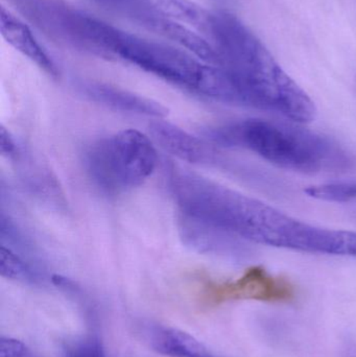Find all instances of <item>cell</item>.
Returning <instances> with one entry per match:
<instances>
[{
    "instance_id": "7",
    "label": "cell",
    "mask_w": 356,
    "mask_h": 357,
    "mask_svg": "<svg viewBox=\"0 0 356 357\" xmlns=\"http://www.w3.org/2000/svg\"><path fill=\"white\" fill-rule=\"evenodd\" d=\"M81 88L88 98L114 110L156 119H162L167 114V109L160 102L108 84L86 82Z\"/></svg>"
},
{
    "instance_id": "15",
    "label": "cell",
    "mask_w": 356,
    "mask_h": 357,
    "mask_svg": "<svg viewBox=\"0 0 356 357\" xmlns=\"http://www.w3.org/2000/svg\"><path fill=\"white\" fill-rule=\"evenodd\" d=\"M0 153L2 156L12 158L16 156L17 146L14 138L10 136V132L4 127L0 129Z\"/></svg>"
},
{
    "instance_id": "1",
    "label": "cell",
    "mask_w": 356,
    "mask_h": 357,
    "mask_svg": "<svg viewBox=\"0 0 356 357\" xmlns=\"http://www.w3.org/2000/svg\"><path fill=\"white\" fill-rule=\"evenodd\" d=\"M207 39L219 56V66L233 79L242 106L275 113L298 123L315 119L311 98L238 17L213 10Z\"/></svg>"
},
{
    "instance_id": "14",
    "label": "cell",
    "mask_w": 356,
    "mask_h": 357,
    "mask_svg": "<svg viewBox=\"0 0 356 357\" xmlns=\"http://www.w3.org/2000/svg\"><path fill=\"white\" fill-rule=\"evenodd\" d=\"M94 1L106 6V8L125 13L127 16H130L131 13H133L137 8V6L140 4L139 2H141L142 0H94Z\"/></svg>"
},
{
    "instance_id": "6",
    "label": "cell",
    "mask_w": 356,
    "mask_h": 357,
    "mask_svg": "<svg viewBox=\"0 0 356 357\" xmlns=\"http://www.w3.org/2000/svg\"><path fill=\"white\" fill-rule=\"evenodd\" d=\"M0 31L3 39L17 52L35 63L49 77H59L60 73L56 63L36 39L31 29L3 6L0 10Z\"/></svg>"
},
{
    "instance_id": "12",
    "label": "cell",
    "mask_w": 356,
    "mask_h": 357,
    "mask_svg": "<svg viewBox=\"0 0 356 357\" xmlns=\"http://www.w3.org/2000/svg\"><path fill=\"white\" fill-rule=\"evenodd\" d=\"M64 357H106V352L98 339L87 337L69 346Z\"/></svg>"
},
{
    "instance_id": "5",
    "label": "cell",
    "mask_w": 356,
    "mask_h": 357,
    "mask_svg": "<svg viewBox=\"0 0 356 357\" xmlns=\"http://www.w3.org/2000/svg\"><path fill=\"white\" fill-rule=\"evenodd\" d=\"M296 295V287L288 279L259 266H251L235 280L210 283L205 291V299L212 305L242 300L291 303Z\"/></svg>"
},
{
    "instance_id": "10",
    "label": "cell",
    "mask_w": 356,
    "mask_h": 357,
    "mask_svg": "<svg viewBox=\"0 0 356 357\" xmlns=\"http://www.w3.org/2000/svg\"><path fill=\"white\" fill-rule=\"evenodd\" d=\"M0 272L3 278L22 283H37L39 275L22 256L12 248L0 247Z\"/></svg>"
},
{
    "instance_id": "8",
    "label": "cell",
    "mask_w": 356,
    "mask_h": 357,
    "mask_svg": "<svg viewBox=\"0 0 356 357\" xmlns=\"http://www.w3.org/2000/svg\"><path fill=\"white\" fill-rule=\"evenodd\" d=\"M150 131L161 148L181 160L194 165H210L215 160V153L209 144L177 126L158 121L152 123Z\"/></svg>"
},
{
    "instance_id": "2",
    "label": "cell",
    "mask_w": 356,
    "mask_h": 357,
    "mask_svg": "<svg viewBox=\"0 0 356 357\" xmlns=\"http://www.w3.org/2000/svg\"><path fill=\"white\" fill-rule=\"evenodd\" d=\"M211 139L246 149L276 167L300 173L334 171L348 163L346 153L330 138L288 123L247 119L217 128Z\"/></svg>"
},
{
    "instance_id": "11",
    "label": "cell",
    "mask_w": 356,
    "mask_h": 357,
    "mask_svg": "<svg viewBox=\"0 0 356 357\" xmlns=\"http://www.w3.org/2000/svg\"><path fill=\"white\" fill-rule=\"evenodd\" d=\"M307 195L314 199L334 203L356 201V183H330L307 188Z\"/></svg>"
},
{
    "instance_id": "3",
    "label": "cell",
    "mask_w": 356,
    "mask_h": 357,
    "mask_svg": "<svg viewBox=\"0 0 356 357\" xmlns=\"http://www.w3.org/2000/svg\"><path fill=\"white\" fill-rule=\"evenodd\" d=\"M100 56L125 61L146 73L199 96L217 100L223 90L225 73L203 62L187 50L146 39L109 23L98 31Z\"/></svg>"
},
{
    "instance_id": "13",
    "label": "cell",
    "mask_w": 356,
    "mask_h": 357,
    "mask_svg": "<svg viewBox=\"0 0 356 357\" xmlns=\"http://www.w3.org/2000/svg\"><path fill=\"white\" fill-rule=\"evenodd\" d=\"M0 357H37L23 342L13 337L0 340Z\"/></svg>"
},
{
    "instance_id": "4",
    "label": "cell",
    "mask_w": 356,
    "mask_h": 357,
    "mask_svg": "<svg viewBox=\"0 0 356 357\" xmlns=\"http://www.w3.org/2000/svg\"><path fill=\"white\" fill-rule=\"evenodd\" d=\"M158 155L152 140L137 130H123L89 146L85 154L88 175L108 195L127 192L154 174Z\"/></svg>"
},
{
    "instance_id": "9",
    "label": "cell",
    "mask_w": 356,
    "mask_h": 357,
    "mask_svg": "<svg viewBox=\"0 0 356 357\" xmlns=\"http://www.w3.org/2000/svg\"><path fill=\"white\" fill-rule=\"evenodd\" d=\"M146 343L160 356L167 357H203L206 348L189 333L163 325H148L141 331Z\"/></svg>"
},
{
    "instance_id": "16",
    "label": "cell",
    "mask_w": 356,
    "mask_h": 357,
    "mask_svg": "<svg viewBox=\"0 0 356 357\" xmlns=\"http://www.w3.org/2000/svg\"><path fill=\"white\" fill-rule=\"evenodd\" d=\"M203 357H215V356H211V354H209V352H208V354H206V356H203Z\"/></svg>"
}]
</instances>
